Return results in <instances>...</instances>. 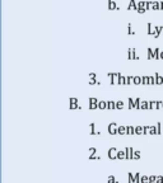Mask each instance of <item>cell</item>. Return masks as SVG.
I'll list each match as a JSON object with an SVG mask.
<instances>
[{"mask_svg": "<svg viewBox=\"0 0 163 183\" xmlns=\"http://www.w3.org/2000/svg\"><path fill=\"white\" fill-rule=\"evenodd\" d=\"M70 109H82V107L78 104V99L76 98H70Z\"/></svg>", "mask_w": 163, "mask_h": 183, "instance_id": "6da1fadb", "label": "cell"}, {"mask_svg": "<svg viewBox=\"0 0 163 183\" xmlns=\"http://www.w3.org/2000/svg\"><path fill=\"white\" fill-rule=\"evenodd\" d=\"M117 154H118V150H117L116 148H111V149L108 150V158H110L111 160L117 159Z\"/></svg>", "mask_w": 163, "mask_h": 183, "instance_id": "7a4b0ae2", "label": "cell"}, {"mask_svg": "<svg viewBox=\"0 0 163 183\" xmlns=\"http://www.w3.org/2000/svg\"><path fill=\"white\" fill-rule=\"evenodd\" d=\"M98 99L97 98H89V109H97L98 108Z\"/></svg>", "mask_w": 163, "mask_h": 183, "instance_id": "3957f363", "label": "cell"}, {"mask_svg": "<svg viewBox=\"0 0 163 183\" xmlns=\"http://www.w3.org/2000/svg\"><path fill=\"white\" fill-rule=\"evenodd\" d=\"M117 129H118V126L115 124V122H111V124L108 125V132L111 135H116L117 134Z\"/></svg>", "mask_w": 163, "mask_h": 183, "instance_id": "277c9868", "label": "cell"}, {"mask_svg": "<svg viewBox=\"0 0 163 183\" xmlns=\"http://www.w3.org/2000/svg\"><path fill=\"white\" fill-rule=\"evenodd\" d=\"M157 31V26H153L152 23H148V34L149 36H154Z\"/></svg>", "mask_w": 163, "mask_h": 183, "instance_id": "5b68a950", "label": "cell"}, {"mask_svg": "<svg viewBox=\"0 0 163 183\" xmlns=\"http://www.w3.org/2000/svg\"><path fill=\"white\" fill-rule=\"evenodd\" d=\"M107 2H108V10H118V7L116 5L113 0H107Z\"/></svg>", "mask_w": 163, "mask_h": 183, "instance_id": "8992f818", "label": "cell"}, {"mask_svg": "<svg viewBox=\"0 0 163 183\" xmlns=\"http://www.w3.org/2000/svg\"><path fill=\"white\" fill-rule=\"evenodd\" d=\"M138 3L135 2V0H130V4H129V7H128V10H131V9H135V10H138Z\"/></svg>", "mask_w": 163, "mask_h": 183, "instance_id": "52a82bcc", "label": "cell"}, {"mask_svg": "<svg viewBox=\"0 0 163 183\" xmlns=\"http://www.w3.org/2000/svg\"><path fill=\"white\" fill-rule=\"evenodd\" d=\"M117 159H120V160H122V159H128L126 150H121V151H118V154H117Z\"/></svg>", "mask_w": 163, "mask_h": 183, "instance_id": "ba28073f", "label": "cell"}, {"mask_svg": "<svg viewBox=\"0 0 163 183\" xmlns=\"http://www.w3.org/2000/svg\"><path fill=\"white\" fill-rule=\"evenodd\" d=\"M129 60H138V57L135 56V50L134 48H129V56H128Z\"/></svg>", "mask_w": 163, "mask_h": 183, "instance_id": "9c48e42d", "label": "cell"}, {"mask_svg": "<svg viewBox=\"0 0 163 183\" xmlns=\"http://www.w3.org/2000/svg\"><path fill=\"white\" fill-rule=\"evenodd\" d=\"M126 154H128V160H133V156H134V150L133 148H126Z\"/></svg>", "mask_w": 163, "mask_h": 183, "instance_id": "30bf717a", "label": "cell"}, {"mask_svg": "<svg viewBox=\"0 0 163 183\" xmlns=\"http://www.w3.org/2000/svg\"><path fill=\"white\" fill-rule=\"evenodd\" d=\"M149 109H158V100H149Z\"/></svg>", "mask_w": 163, "mask_h": 183, "instance_id": "8fae6325", "label": "cell"}, {"mask_svg": "<svg viewBox=\"0 0 163 183\" xmlns=\"http://www.w3.org/2000/svg\"><path fill=\"white\" fill-rule=\"evenodd\" d=\"M117 134H120V135H125V134H128V127H125V126H118V129H117Z\"/></svg>", "mask_w": 163, "mask_h": 183, "instance_id": "7c38bea8", "label": "cell"}, {"mask_svg": "<svg viewBox=\"0 0 163 183\" xmlns=\"http://www.w3.org/2000/svg\"><path fill=\"white\" fill-rule=\"evenodd\" d=\"M98 109H107V102L99 100L98 102Z\"/></svg>", "mask_w": 163, "mask_h": 183, "instance_id": "4fadbf2b", "label": "cell"}, {"mask_svg": "<svg viewBox=\"0 0 163 183\" xmlns=\"http://www.w3.org/2000/svg\"><path fill=\"white\" fill-rule=\"evenodd\" d=\"M140 109H149V102H147V100H141Z\"/></svg>", "mask_w": 163, "mask_h": 183, "instance_id": "5bb4252c", "label": "cell"}, {"mask_svg": "<svg viewBox=\"0 0 163 183\" xmlns=\"http://www.w3.org/2000/svg\"><path fill=\"white\" fill-rule=\"evenodd\" d=\"M107 109H116V102L108 100L107 102Z\"/></svg>", "mask_w": 163, "mask_h": 183, "instance_id": "9a60e30c", "label": "cell"}, {"mask_svg": "<svg viewBox=\"0 0 163 183\" xmlns=\"http://www.w3.org/2000/svg\"><path fill=\"white\" fill-rule=\"evenodd\" d=\"M163 32V27H160V26H157V31H155V34L153 36L154 38H158L159 36H160V33Z\"/></svg>", "mask_w": 163, "mask_h": 183, "instance_id": "2e32d148", "label": "cell"}, {"mask_svg": "<svg viewBox=\"0 0 163 183\" xmlns=\"http://www.w3.org/2000/svg\"><path fill=\"white\" fill-rule=\"evenodd\" d=\"M128 102H129V109H133V108H135V99H133V98H129V99H128Z\"/></svg>", "mask_w": 163, "mask_h": 183, "instance_id": "e0dca14e", "label": "cell"}, {"mask_svg": "<svg viewBox=\"0 0 163 183\" xmlns=\"http://www.w3.org/2000/svg\"><path fill=\"white\" fill-rule=\"evenodd\" d=\"M135 134L136 135H143V134H144V127H141V126L135 127Z\"/></svg>", "mask_w": 163, "mask_h": 183, "instance_id": "ac0fdd59", "label": "cell"}, {"mask_svg": "<svg viewBox=\"0 0 163 183\" xmlns=\"http://www.w3.org/2000/svg\"><path fill=\"white\" fill-rule=\"evenodd\" d=\"M154 75H155V78H157V84H158V85L163 84V76H160L158 73H155Z\"/></svg>", "mask_w": 163, "mask_h": 183, "instance_id": "d6986e66", "label": "cell"}, {"mask_svg": "<svg viewBox=\"0 0 163 183\" xmlns=\"http://www.w3.org/2000/svg\"><path fill=\"white\" fill-rule=\"evenodd\" d=\"M118 84L120 85H126V78L122 76V75H120V78H118Z\"/></svg>", "mask_w": 163, "mask_h": 183, "instance_id": "ffe728a7", "label": "cell"}, {"mask_svg": "<svg viewBox=\"0 0 163 183\" xmlns=\"http://www.w3.org/2000/svg\"><path fill=\"white\" fill-rule=\"evenodd\" d=\"M147 51H148V60L154 58V50L153 48H148Z\"/></svg>", "mask_w": 163, "mask_h": 183, "instance_id": "44dd1931", "label": "cell"}, {"mask_svg": "<svg viewBox=\"0 0 163 183\" xmlns=\"http://www.w3.org/2000/svg\"><path fill=\"white\" fill-rule=\"evenodd\" d=\"M149 84L150 85H155L157 84V78H155V75L154 76H149Z\"/></svg>", "mask_w": 163, "mask_h": 183, "instance_id": "7402d4cb", "label": "cell"}, {"mask_svg": "<svg viewBox=\"0 0 163 183\" xmlns=\"http://www.w3.org/2000/svg\"><path fill=\"white\" fill-rule=\"evenodd\" d=\"M140 104H141L140 98H135V109H140Z\"/></svg>", "mask_w": 163, "mask_h": 183, "instance_id": "603a6c76", "label": "cell"}, {"mask_svg": "<svg viewBox=\"0 0 163 183\" xmlns=\"http://www.w3.org/2000/svg\"><path fill=\"white\" fill-rule=\"evenodd\" d=\"M159 53H160V50L159 48H154V60H160L159 58Z\"/></svg>", "mask_w": 163, "mask_h": 183, "instance_id": "cb8c5ba5", "label": "cell"}, {"mask_svg": "<svg viewBox=\"0 0 163 183\" xmlns=\"http://www.w3.org/2000/svg\"><path fill=\"white\" fill-rule=\"evenodd\" d=\"M128 127V135H134L135 134V127L133 126H126Z\"/></svg>", "mask_w": 163, "mask_h": 183, "instance_id": "d4e9b609", "label": "cell"}, {"mask_svg": "<svg viewBox=\"0 0 163 183\" xmlns=\"http://www.w3.org/2000/svg\"><path fill=\"white\" fill-rule=\"evenodd\" d=\"M149 134H152V135H155V134H158L157 126H150V129H149Z\"/></svg>", "mask_w": 163, "mask_h": 183, "instance_id": "484cf974", "label": "cell"}, {"mask_svg": "<svg viewBox=\"0 0 163 183\" xmlns=\"http://www.w3.org/2000/svg\"><path fill=\"white\" fill-rule=\"evenodd\" d=\"M128 182L129 183H135V177H133V173L128 174Z\"/></svg>", "mask_w": 163, "mask_h": 183, "instance_id": "4316f807", "label": "cell"}, {"mask_svg": "<svg viewBox=\"0 0 163 183\" xmlns=\"http://www.w3.org/2000/svg\"><path fill=\"white\" fill-rule=\"evenodd\" d=\"M122 108H124V102L121 100L116 102V109H122Z\"/></svg>", "mask_w": 163, "mask_h": 183, "instance_id": "83f0119b", "label": "cell"}, {"mask_svg": "<svg viewBox=\"0 0 163 183\" xmlns=\"http://www.w3.org/2000/svg\"><path fill=\"white\" fill-rule=\"evenodd\" d=\"M134 84H135V85L141 84V78H140V76H134Z\"/></svg>", "mask_w": 163, "mask_h": 183, "instance_id": "f1b7e54d", "label": "cell"}, {"mask_svg": "<svg viewBox=\"0 0 163 183\" xmlns=\"http://www.w3.org/2000/svg\"><path fill=\"white\" fill-rule=\"evenodd\" d=\"M89 131H91V134H97V131H96V125L93 124V122L89 125Z\"/></svg>", "mask_w": 163, "mask_h": 183, "instance_id": "f546056e", "label": "cell"}, {"mask_svg": "<svg viewBox=\"0 0 163 183\" xmlns=\"http://www.w3.org/2000/svg\"><path fill=\"white\" fill-rule=\"evenodd\" d=\"M140 183H149V177H147V175H141V178H140Z\"/></svg>", "mask_w": 163, "mask_h": 183, "instance_id": "4dcf8cb0", "label": "cell"}, {"mask_svg": "<svg viewBox=\"0 0 163 183\" xmlns=\"http://www.w3.org/2000/svg\"><path fill=\"white\" fill-rule=\"evenodd\" d=\"M141 84H149V76H143L141 78Z\"/></svg>", "mask_w": 163, "mask_h": 183, "instance_id": "1f68e13d", "label": "cell"}, {"mask_svg": "<svg viewBox=\"0 0 163 183\" xmlns=\"http://www.w3.org/2000/svg\"><path fill=\"white\" fill-rule=\"evenodd\" d=\"M128 33H129V34H130V36H131V34H134V33H135V32H134V31H133V27H131V23H129V24H128Z\"/></svg>", "mask_w": 163, "mask_h": 183, "instance_id": "d6a6232c", "label": "cell"}, {"mask_svg": "<svg viewBox=\"0 0 163 183\" xmlns=\"http://www.w3.org/2000/svg\"><path fill=\"white\" fill-rule=\"evenodd\" d=\"M134 83V76H128L126 78V84H133Z\"/></svg>", "mask_w": 163, "mask_h": 183, "instance_id": "836d02e7", "label": "cell"}, {"mask_svg": "<svg viewBox=\"0 0 163 183\" xmlns=\"http://www.w3.org/2000/svg\"><path fill=\"white\" fill-rule=\"evenodd\" d=\"M135 183H140V178H141V175H140V173H135Z\"/></svg>", "mask_w": 163, "mask_h": 183, "instance_id": "e575fe53", "label": "cell"}, {"mask_svg": "<svg viewBox=\"0 0 163 183\" xmlns=\"http://www.w3.org/2000/svg\"><path fill=\"white\" fill-rule=\"evenodd\" d=\"M107 180H108V183H118V182L115 179V177H113V175H110Z\"/></svg>", "mask_w": 163, "mask_h": 183, "instance_id": "d590c367", "label": "cell"}, {"mask_svg": "<svg viewBox=\"0 0 163 183\" xmlns=\"http://www.w3.org/2000/svg\"><path fill=\"white\" fill-rule=\"evenodd\" d=\"M140 158V151H134V156H133V159H139Z\"/></svg>", "mask_w": 163, "mask_h": 183, "instance_id": "8d00e7d4", "label": "cell"}, {"mask_svg": "<svg viewBox=\"0 0 163 183\" xmlns=\"http://www.w3.org/2000/svg\"><path fill=\"white\" fill-rule=\"evenodd\" d=\"M157 130H158V134H162V125H160V122L157 124Z\"/></svg>", "mask_w": 163, "mask_h": 183, "instance_id": "74e56055", "label": "cell"}, {"mask_svg": "<svg viewBox=\"0 0 163 183\" xmlns=\"http://www.w3.org/2000/svg\"><path fill=\"white\" fill-rule=\"evenodd\" d=\"M157 183H163V175H157Z\"/></svg>", "mask_w": 163, "mask_h": 183, "instance_id": "f35d334b", "label": "cell"}, {"mask_svg": "<svg viewBox=\"0 0 163 183\" xmlns=\"http://www.w3.org/2000/svg\"><path fill=\"white\" fill-rule=\"evenodd\" d=\"M149 182H157V175H150L149 177Z\"/></svg>", "mask_w": 163, "mask_h": 183, "instance_id": "ab89813d", "label": "cell"}, {"mask_svg": "<svg viewBox=\"0 0 163 183\" xmlns=\"http://www.w3.org/2000/svg\"><path fill=\"white\" fill-rule=\"evenodd\" d=\"M89 84H91V85H93V84H98V81H97L96 79H89Z\"/></svg>", "mask_w": 163, "mask_h": 183, "instance_id": "60d3db41", "label": "cell"}, {"mask_svg": "<svg viewBox=\"0 0 163 183\" xmlns=\"http://www.w3.org/2000/svg\"><path fill=\"white\" fill-rule=\"evenodd\" d=\"M96 151H97V150H96V148H91V149H89L91 155H94V154H96Z\"/></svg>", "mask_w": 163, "mask_h": 183, "instance_id": "b9f144b4", "label": "cell"}, {"mask_svg": "<svg viewBox=\"0 0 163 183\" xmlns=\"http://www.w3.org/2000/svg\"><path fill=\"white\" fill-rule=\"evenodd\" d=\"M162 108H163V102L158 100V109H162Z\"/></svg>", "mask_w": 163, "mask_h": 183, "instance_id": "7bdbcfd3", "label": "cell"}, {"mask_svg": "<svg viewBox=\"0 0 163 183\" xmlns=\"http://www.w3.org/2000/svg\"><path fill=\"white\" fill-rule=\"evenodd\" d=\"M149 129L150 126H144V134H149Z\"/></svg>", "mask_w": 163, "mask_h": 183, "instance_id": "ee69618b", "label": "cell"}, {"mask_svg": "<svg viewBox=\"0 0 163 183\" xmlns=\"http://www.w3.org/2000/svg\"><path fill=\"white\" fill-rule=\"evenodd\" d=\"M89 79H96V74L94 73H91L89 74Z\"/></svg>", "mask_w": 163, "mask_h": 183, "instance_id": "f6af8a7d", "label": "cell"}, {"mask_svg": "<svg viewBox=\"0 0 163 183\" xmlns=\"http://www.w3.org/2000/svg\"><path fill=\"white\" fill-rule=\"evenodd\" d=\"M159 58L163 60V51H160V53H159Z\"/></svg>", "mask_w": 163, "mask_h": 183, "instance_id": "bcb514c9", "label": "cell"}, {"mask_svg": "<svg viewBox=\"0 0 163 183\" xmlns=\"http://www.w3.org/2000/svg\"><path fill=\"white\" fill-rule=\"evenodd\" d=\"M149 183H157V182H149Z\"/></svg>", "mask_w": 163, "mask_h": 183, "instance_id": "7dc6e473", "label": "cell"}]
</instances>
